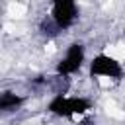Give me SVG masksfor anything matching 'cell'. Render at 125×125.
<instances>
[{"label": "cell", "instance_id": "cell-3", "mask_svg": "<svg viewBox=\"0 0 125 125\" xmlns=\"http://www.w3.org/2000/svg\"><path fill=\"white\" fill-rule=\"evenodd\" d=\"M84 61H86V45L74 41V43H70V45L64 49L62 57L57 61V64H55V74H57V76H62V78H66V76H70V74H76V72L82 68Z\"/></svg>", "mask_w": 125, "mask_h": 125}, {"label": "cell", "instance_id": "cell-2", "mask_svg": "<svg viewBox=\"0 0 125 125\" xmlns=\"http://www.w3.org/2000/svg\"><path fill=\"white\" fill-rule=\"evenodd\" d=\"M88 72L90 76H94L96 80H119L125 72L121 61L109 53H98L96 57H92L90 64H88Z\"/></svg>", "mask_w": 125, "mask_h": 125}, {"label": "cell", "instance_id": "cell-5", "mask_svg": "<svg viewBox=\"0 0 125 125\" xmlns=\"http://www.w3.org/2000/svg\"><path fill=\"white\" fill-rule=\"evenodd\" d=\"M25 98L16 92H0V113L2 111H16L23 105Z\"/></svg>", "mask_w": 125, "mask_h": 125}, {"label": "cell", "instance_id": "cell-6", "mask_svg": "<svg viewBox=\"0 0 125 125\" xmlns=\"http://www.w3.org/2000/svg\"><path fill=\"white\" fill-rule=\"evenodd\" d=\"M8 10H10V16H12V18H21V16L25 14L27 6H25V4H10Z\"/></svg>", "mask_w": 125, "mask_h": 125}, {"label": "cell", "instance_id": "cell-4", "mask_svg": "<svg viewBox=\"0 0 125 125\" xmlns=\"http://www.w3.org/2000/svg\"><path fill=\"white\" fill-rule=\"evenodd\" d=\"M49 8H51V12H49L51 21L61 31L72 27V23L78 18V4L72 0H55V2H51Z\"/></svg>", "mask_w": 125, "mask_h": 125}, {"label": "cell", "instance_id": "cell-1", "mask_svg": "<svg viewBox=\"0 0 125 125\" xmlns=\"http://www.w3.org/2000/svg\"><path fill=\"white\" fill-rule=\"evenodd\" d=\"M90 109H92V102L88 98H84V96L57 94L47 104V111L49 113H53L57 117H64V119H80Z\"/></svg>", "mask_w": 125, "mask_h": 125}]
</instances>
